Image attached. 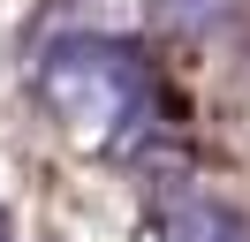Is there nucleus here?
<instances>
[{"label":"nucleus","mask_w":250,"mask_h":242,"mask_svg":"<svg viewBox=\"0 0 250 242\" xmlns=\"http://www.w3.org/2000/svg\"><path fill=\"white\" fill-rule=\"evenodd\" d=\"M38 99L53 106V121H61L76 144L122 151L129 136L152 121V68H144L137 45L76 30V38L46 45V60H38Z\"/></svg>","instance_id":"f257e3e1"},{"label":"nucleus","mask_w":250,"mask_h":242,"mask_svg":"<svg viewBox=\"0 0 250 242\" xmlns=\"http://www.w3.org/2000/svg\"><path fill=\"white\" fill-rule=\"evenodd\" d=\"M159 242H250V212L220 204V197H174L159 220Z\"/></svg>","instance_id":"f03ea898"},{"label":"nucleus","mask_w":250,"mask_h":242,"mask_svg":"<svg viewBox=\"0 0 250 242\" xmlns=\"http://www.w3.org/2000/svg\"><path fill=\"white\" fill-rule=\"evenodd\" d=\"M220 8H228V0H167V23H182V30H197V23H212Z\"/></svg>","instance_id":"7ed1b4c3"},{"label":"nucleus","mask_w":250,"mask_h":242,"mask_svg":"<svg viewBox=\"0 0 250 242\" xmlns=\"http://www.w3.org/2000/svg\"><path fill=\"white\" fill-rule=\"evenodd\" d=\"M0 242H8V220H0Z\"/></svg>","instance_id":"20e7f679"}]
</instances>
